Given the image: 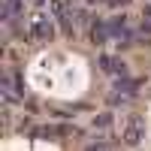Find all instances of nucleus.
I'll return each mask as SVG.
<instances>
[{
	"instance_id": "20e7f679",
	"label": "nucleus",
	"mask_w": 151,
	"mask_h": 151,
	"mask_svg": "<svg viewBox=\"0 0 151 151\" xmlns=\"http://www.w3.org/2000/svg\"><path fill=\"white\" fill-rule=\"evenodd\" d=\"M100 70H103V73H112V76H124V73H127L124 60L112 58V55H103V58H100Z\"/></svg>"
},
{
	"instance_id": "39448f33",
	"label": "nucleus",
	"mask_w": 151,
	"mask_h": 151,
	"mask_svg": "<svg viewBox=\"0 0 151 151\" xmlns=\"http://www.w3.org/2000/svg\"><path fill=\"white\" fill-rule=\"evenodd\" d=\"M106 40H109V21L97 18V21L91 24V42H94V45H103Z\"/></svg>"
},
{
	"instance_id": "1a4fd4ad",
	"label": "nucleus",
	"mask_w": 151,
	"mask_h": 151,
	"mask_svg": "<svg viewBox=\"0 0 151 151\" xmlns=\"http://www.w3.org/2000/svg\"><path fill=\"white\" fill-rule=\"evenodd\" d=\"M94 127H97V130H109V127H112V115H109V112L97 115V118H94Z\"/></svg>"
},
{
	"instance_id": "9d476101",
	"label": "nucleus",
	"mask_w": 151,
	"mask_h": 151,
	"mask_svg": "<svg viewBox=\"0 0 151 151\" xmlns=\"http://www.w3.org/2000/svg\"><path fill=\"white\" fill-rule=\"evenodd\" d=\"M142 33H151V6L145 9V15H142Z\"/></svg>"
},
{
	"instance_id": "423d86ee",
	"label": "nucleus",
	"mask_w": 151,
	"mask_h": 151,
	"mask_svg": "<svg viewBox=\"0 0 151 151\" xmlns=\"http://www.w3.org/2000/svg\"><path fill=\"white\" fill-rule=\"evenodd\" d=\"M109 36H130V30H127V15H115V18H109Z\"/></svg>"
},
{
	"instance_id": "f8f14e48",
	"label": "nucleus",
	"mask_w": 151,
	"mask_h": 151,
	"mask_svg": "<svg viewBox=\"0 0 151 151\" xmlns=\"http://www.w3.org/2000/svg\"><path fill=\"white\" fill-rule=\"evenodd\" d=\"M30 3H45V0H30Z\"/></svg>"
},
{
	"instance_id": "f03ea898",
	"label": "nucleus",
	"mask_w": 151,
	"mask_h": 151,
	"mask_svg": "<svg viewBox=\"0 0 151 151\" xmlns=\"http://www.w3.org/2000/svg\"><path fill=\"white\" fill-rule=\"evenodd\" d=\"M142 130H145V121L139 115H127V121H124V142L127 145H139Z\"/></svg>"
},
{
	"instance_id": "ddd939ff",
	"label": "nucleus",
	"mask_w": 151,
	"mask_h": 151,
	"mask_svg": "<svg viewBox=\"0 0 151 151\" xmlns=\"http://www.w3.org/2000/svg\"><path fill=\"white\" fill-rule=\"evenodd\" d=\"M91 3H94V0H91Z\"/></svg>"
},
{
	"instance_id": "6e6552de",
	"label": "nucleus",
	"mask_w": 151,
	"mask_h": 151,
	"mask_svg": "<svg viewBox=\"0 0 151 151\" xmlns=\"http://www.w3.org/2000/svg\"><path fill=\"white\" fill-rule=\"evenodd\" d=\"M115 88H118V91H124V94H136L139 82H136V79H118V82H115Z\"/></svg>"
},
{
	"instance_id": "7ed1b4c3",
	"label": "nucleus",
	"mask_w": 151,
	"mask_h": 151,
	"mask_svg": "<svg viewBox=\"0 0 151 151\" xmlns=\"http://www.w3.org/2000/svg\"><path fill=\"white\" fill-rule=\"evenodd\" d=\"M48 6H52V15H55V18L60 21L64 33H67V36H73V33H76V24H73V21H70V15H67V12H70V6L64 3V0H52Z\"/></svg>"
},
{
	"instance_id": "9b49d317",
	"label": "nucleus",
	"mask_w": 151,
	"mask_h": 151,
	"mask_svg": "<svg viewBox=\"0 0 151 151\" xmlns=\"http://www.w3.org/2000/svg\"><path fill=\"white\" fill-rule=\"evenodd\" d=\"M133 0H109V6H115V9H124V6H130Z\"/></svg>"
},
{
	"instance_id": "0eeeda50",
	"label": "nucleus",
	"mask_w": 151,
	"mask_h": 151,
	"mask_svg": "<svg viewBox=\"0 0 151 151\" xmlns=\"http://www.w3.org/2000/svg\"><path fill=\"white\" fill-rule=\"evenodd\" d=\"M21 9H24V0H3V15H0V18H3V21H12Z\"/></svg>"
},
{
	"instance_id": "f257e3e1",
	"label": "nucleus",
	"mask_w": 151,
	"mask_h": 151,
	"mask_svg": "<svg viewBox=\"0 0 151 151\" xmlns=\"http://www.w3.org/2000/svg\"><path fill=\"white\" fill-rule=\"evenodd\" d=\"M27 36L36 42H45V40H52L55 36V21L48 18V15H33L30 24H27Z\"/></svg>"
}]
</instances>
